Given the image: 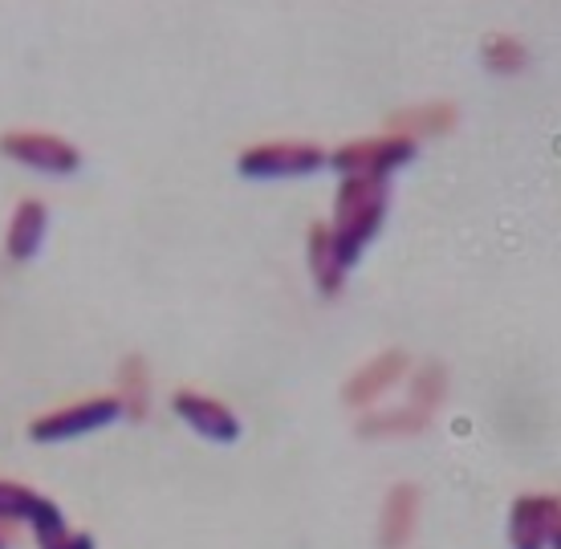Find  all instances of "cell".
<instances>
[{
	"label": "cell",
	"instance_id": "obj_5",
	"mask_svg": "<svg viewBox=\"0 0 561 549\" xmlns=\"http://www.w3.org/2000/svg\"><path fill=\"white\" fill-rule=\"evenodd\" d=\"M240 175L249 180H285V175H313L325 168V151L301 139H277V142H256L237 159Z\"/></svg>",
	"mask_w": 561,
	"mask_h": 549
},
{
	"label": "cell",
	"instance_id": "obj_13",
	"mask_svg": "<svg viewBox=\"0 0 561 549\" xmlns=\"http://www.w3.org/2000/svg\"><path fill=\"white\" fill-rule=\"evenodd\" d=\"M346 261L337 253V240L334 232L318 220V225H309V273H313V285L322 289L325 297L342 294V282H346Z\"/></svg>",
	"mask_w": 561,
	"mask_h": 549
},
{
	"label": "cell",
	"instance_id": "obj_7",
	"mask_svg": "<svg viewBox=\"0 0 561 549\" xmlns=\"http://www.w3.org/2000/svg\"><path fill=\"white\" fill-rule=\"evenodd\" d=\"M171 408H175V415H180L196 436L211 439V444H237L240 439L237 411L228 408V403H220V399H211V394L183 387V391L171 394Z\"/></svg>",
	"mask_w": 561,
	"mask_h": 549
},
{
	"label": "cell",
	"instance_id": "obj_20",
	"mask_svg": "<svg viewBox=\"0 0 561 549\" xmlns=\"http://www.w3.org/2000/svg\"><path fill=\"white\" fill-rule=\"evenodd\" d=\"M558 508H561V496H558Z\"/></svg>",
	"mask_w": 561,
	"mask_h": 549
},
{
	"label": "cell",
	"instance_id": "obj_9",
	"mask_svg": "<svg viewBox=\"0 0 561 549\" xmlns=\"http://www.w3.org/2000/svg\"><path fill=\"white\" fill-rule=\"evenodd\" d=\"M558 522V496H517L508 513V546L513 549H546Z\"/></svg>",
	"mask_w": 561,
	"mask_h": 549
},
{
	"label": "cell",
	"instance_id": "obj_10",
	"mask_svg": "<svg viewBox=\"0 0 561 549\" xmlns=\"http://www.w3.org/2000/svg\"><path fill=\"white\" fill-rule=\"evenodd\" d=\"M420 505L423 493L415 484H408V480L394 484L379 513V549H408V541L415 537V525H420Z\"/></svg>",
	"mask_w": 561,
	"mask_h": 549
},
{
	"label": "cell",
	"instance_id": "obj_12",
	"mask_svg": "<svg viewBox=\"0 0 561 549\" xmlns=\"http://www.w3.org/2000/svg\"><path fill=\"white\" fill-rule=\"evenodd\" d=\"M45 228H49V211L42 199H21L4 232V253L13 261H33L45 240Z\"/></svg>",
	"mask_w": 561,
	"mask_h": 549
},
{
	"label": "cell",
	"instance_id": "obj_17",
	"mask_svg": "<svg viewBox=\"0 0 561 549\" xmlns=\"http://www.w3.org/2000/svg\"><path fill=\"white\" fill-rule=\"evenodd\" d=\"M37 505H42V493L13 484V480H0V522H28Z\"/></svg>",
	"mask_w": 561,
	"mask_h": 549
},
{
	"label": "cell",
	"instance_id": "obj_14",
	"mask_svg": "<svg viewBox=\"0 0 561 549\" xmlns=\"http://www.w3.org/2000/svg\"><path fill=\"white\" fill-rule=\"evenodd\" d=\"M118 408L123 415L139 423L151 415V370H147V358L142 354H127L123 363H118Z\"/></svg>",
	"mask_w": 561,
	"mask_h": 549
},
{
	"label": "cell",
	"instance_id": "obj_18",
	"mask_svg": "<svg viewBox=\"0 0 561 549\" xmlns=\"http://www.w3.org/2000/svg\"><path fill=\"white\" fill-rule=\"evenodd\" d=\"M70 549H94V537H90V534H73Z\"/></svg>",
	"mask_w": 561,
	"mask_h": 549
},
{
	"label": "cell",
	"instance_id": "obj_3",
	"mask_svg": "<svg viewBox=\"0 0 561 549\" xmlns=\"http://www.w3.org/2000/svg\"><path fill=\"white\" fill-rule=\"evenodd\" d=\"M415 159V142L403 135H379V139H354L342 142L330 163H334L346 180H387L394 168H403Z\"/></svg>",
	"mask_w": 561,
	"mask_h": 549
},
{
	"label": "cell",
	"instance_id": "obj_8",
	"mask_svg": "<svg viewBox=\"0 0 561 549\" xmlns=\"http://www.w3.org/2000/svg\"><path fill=\"white\" fill-rule=\"evenodd\" d=\"M403 375H408V354L403 351L375 354L370 363H363L351 379H346V387H342V403H346V408H370V403H379L382 394L391 391Z\"/></svg>",
	"mask_w": 561,
	"mask_h": 549
},
{
	"label": "cell",
	"instance_id": "obj_19",
	"mask_svg": "<svg viewBox=\"0 0 561 549\" xmlns=\"http://www.w3.org/2000/svg\"><path fill=\"white\" fill-rule=\"evenodd\" d=\"M0 549H9V541H4V537H0Z\"/></svg>",
	"mask_w": 561,
	"mask_h": 549
},
{
	"label": "cell",
	"instance_id": "obj_15",
	"mask_svg": "<svg viewBox=\"0 0 561 549\" xmlns=\"http://www.w3.org/2000/svg\"><path fill=\"white\" fill-rule=\"evenodd\" d=\"M28 525H33V537H37L42 549H70L73 534L66 529V517H61V508H57L49 496H42V505L33 508Z\"/></svg>",
	"mask_w": 561,
	"mask_h": 549
},
{
	"label": "cell",
	"instance_id": "obj_4",
	"mask_svg": "<svg viewBox=\"0 0 561 549\" xmlns=\"http://www.w3.org/2000/svg\"><path fill=\"white\" fill-rule=\"evenodd\" d=\"M0 156L45 175H73L82 168V151L54 130H9L0 135Z\"/></svg>",
	"mask_w": 561,
	"mask_h": 549
},
{
	"label": "cell",
	"instance_id": "obj_16",
	"mask_svg": "<svg viewBox=\"0 0 561 549\" xmlns=\"http://www.w3.org/2000/svg\"><path fill=\"white\" fill-rule=\"evenodd\" d=\"M525 61H529V54H525V45H520L517 37H508V33H492V37H484V66H489V70L517 73Z\"/></svg>",
	"mask_w": 561,
	"mask_h": 549
},
{
	"label": "cell",
	"instance_id": "obj_6",
	"mask_svg": "<svg viewBox=\"0 0 561 549\" xmlns=\"http://www.w3.org/2000/svg\"><path fill=\"white\" fill-rule=\"evenodd\" d=\"M123 415L118 399L114 394H99V399H78V403H66V408L49 411L42 420L28 423V436L37 444H61V439H82L90 432H99L106 423H114Z\"/></svg>",
	"mask_w": 561,
	"mask_h": 549
},
{
	"label": "cell",
	"instance_id": "obj_2",
	"mask_svg": "<svg viewBox=\"0 0 561 549\" xmlns=\"http://www.w3.org/2000/svg\"><path fill=\"white\" fill-rule=\"evenodd\" d=\"M448 394V375L439 363H423L411 379L408 403L394 411H370L358 420V436L382 439V436H420L423 427H432L435 411L444 408Z\"/></svg>",
	"mask_w": 561,
	"mask_h": 549
},
{
	"label": "cell",
	"instance_id": "obj_11",
	"mask_svg": "<svg viewBox=\"0 0 561 549\" xmlns=\"http://www.w3.org/2000/svg\"><path fill=\"white\" fill-rule=\"evenodd\" d=\"M460 123V111L451 102H423V106H408V111L387 114V130L403 135V139H427V135H448Z\"/></svg>",
	"mask_w": 561,
	"mask_h": 549
},
{
	"label": "cell",
	"instance_id": "obj_1",
	"mask_svg": "<svg viewBox=\"0 0 561 549\" xmlns=\"http://www.w3.org/2000/svg\"><path fill=\"white\" fill-rule=\"evenodd\" d=\"M382 216H387V180H342L330 232L346 265H354L366 253V244L382 228Z\"/></svg>",
	"mask_w": 561,
	"mask_h": 549
}]
</instances>
